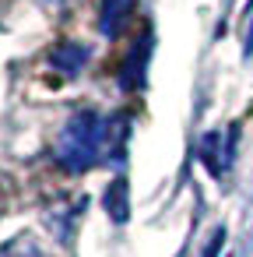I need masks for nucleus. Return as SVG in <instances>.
Instances as JSON below:
<instances>
[{"label":"nucleus","mask_w":253,"mask_h":257,"mask_svg":"<svg viewBox=\"0 0 253 257\" xmlns=\"http://www.w3.org/2000/svg\"><path fill=\"white\" fill-rule=\"evenodd\" d=\"M127 131H130V123L123 113L120 116H99L92 109H81L60 127L57 145H53V159L67 173H88L99 162H106L113 148H123Z\"/></svg>","instance_id":"f257e3e1"},{"label":"nucleus","mask_w":253,"mask_h":257,"mask_svg":"<svg viewBox=\"0 0 253 257\" xmlns=\"http://www.w3.org/2000/svg\"><path fill=\"white\" fill-rule=\"evenodd\" d=\"M235 141H239V123H228L225 131H207L197 145V159L207 166L211 176H225L235 159Z\"/></svg>","instance_id":"f03ea898"},{"label":"nucleus","mask_w":253,"mask_h":257,"mask_svg":"<svg viewBox=\"0 0 253 257\" xmlns=\"http://www.w3.org/2000/svg\"><path fill=\"white\" fill-rule=\"evenodd\" d=\"M134 15V0H102L99 4V32L102 36H120L123 25Z\"/></svg>","instance_id":"7ed1b4c3"},{"label":"nucleus","mask_w":253,"mask_h":257,"mask_svg":"<svg viewBox=\"0 0 253 257\" xmlns=\"http://www.w3.org/2000/svg\"><path fill=\"white\" fill-rule=\"evenodd\" d=\"M148 53H151V36H144L141 50L134 46V50H130V57H127V64H123L120 85H123L127 92H134V88H137V85L144 81V64H148Z\"/></svg>","instance_id":"20e7f679"},{"label":"nucleus","mask_w":253,"mask_h":257,"mask_svg":"<svg viewBox=\"0 0 253 257\" xmlns=\"http://www.w3.org/2000/svg\"><path fill=\"white\" fill-rule=\"evenodd\" d=\"M85 60H88V46H81V43H60L50 53V64L64 74H78L85 67Z\"/></svg>","instance_id":"39448f33"},{"label":"nucleus","mask_w":253,"mask_h":257,"mask_svg":"<svg viewBox=\"0 0 253 257\" xmlns=\"http://www.w3.org/2000/svg\"><path fill=\"white\" fill-rule=\"evenodd\" d=\"M106 211L113 222H127L130 218V204H127V180H113L109 190H106Z\"/></svg>","instance_id":"423d86ee"},{"label":"nucleus","mask_w":253,"mask_h":257,"mask_svg":"<svg viewBox=\"0 0 253 257\" xmlns=\"http://www.w3.org/2000/svg\"><path fill=\"white\" fill-rule=\"evenodd\" d=\"M0 257H46V253H43V246L36 243L32 232H18L15 239H8L0 246Z\"/></svg>","instance_id":"0eeeda50"},{"label":"nucleus","mask_w":253,"mask_h":257,"mask_svg":"<svg viewBox=\"0 0 253 257\" xmlns=\"http://www.w3.org/2000/svg\"><path fill=\"white\" fill-rule=\"evenodd\" d=\"M225 239H228V232H225V229H218V232L211 236V243L204 246V253H200V257H218V253H221V246H225Z\"/></svg>","instance_id":"6e6552de"},{"label":"nucleus","mask_w":253,"mask_h":257,"mask_svg":"<svg viewBox=\"0 0 253 257\" xmlns=\"http://www.w3.org/2000/svg\"><path fill=\"white\" fill-rule=\"evenodd\" d=\"M242 53H246V57L253 53V4H249V32H246V43H242Z\"/></svg>","instance_id":"1a4fd4ad"}]
</instances>
